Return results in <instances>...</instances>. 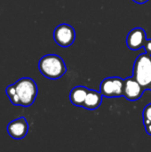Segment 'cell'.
Here are the masks:
<instances>
[{
  "instance_id": "obj_1",
  "label": "cell",
  "mask_w": 151,
  "mask_h": 152,
  "mask_svg": "<svg viewBox=\"0 0 151 152\" xmlns=\"http://www.w3.org/2000/svg\"><path fill=\"white\" fill-rule=\"evenodd\" d=\"M6 94L11 102L17 106L28 107L33 104L37 95L36 82L29 77H22L6 88Z\"/></svg>"
},
{
  "instance_id": "obj_2",
  "label": "cell",
  "mask_w": 151,
  "mask_h": 152,
  "mask_svg": "<svg viewBox=\"0 0 151 152\" xmlns=\"http://www.w3.org/2000/svg\"><path fill=\"white\" fill-rule=\"evenodd\" d=\"M41 74L49 79H58L67 72L64 61L56 54H47L42 57L38 62Z\"/></svg>"
},
{
  "instance_id": "obj_3",
  "label": "cell",
  "mask_w": 151,
  "mask_h": 152,
  "mask_svg": "<svg viewBox=\"0 0 151 152\" xmlns=\"http://www.w3.org/2000/svg\"><path fill=\"white\" fill-rule=\"evenodd\" d=\"M133 77L145 90L151 89V55L142 53L137 57L133 64Z\"/></svg>"
},
{
  "instance_id": "obj_4",
  "label": "cell",
  "mask_w": 151,
  "mask_h": 152,
  "mask_svg": "<svg viewBox=\"0 0 151 152\" xmlns=\"http://www.w3.org/2000/svg\"><path fill=\"white\" fill-rule=\"evenodd\" d=\"M125 79L118 77H111L105 78L100 86V92L105 97L113 98L123 96Z\"/></svg>"
},
{
  "instance_id": "obj_5",
  "label": "cell",
  "mask_w": 151,
  "mask_h": 152,
  "mask_svg": "<svg viewBox=\"0 0 151 152\" xmlns=\"http://www.w3.org/2000/svg\"><path fill=\"white\" fill-rule=\"evenodd\" d=\"M53 38L58 45L61 47H69L72 45L76 39L75 29L69 24H60L53 31Z\"/></svg>"
},
{
  "instance_id": "obj_6",
  "label": "cell",
  "mask_w": 151,
  "mask_h": 152,
  "mask_svg": "<svg viewBox=\"0 0 151 152\" xmlns=\"http://www.w3.org/2000/svg\"><path fill=\"white\" fill-rule=\"evenodd\" d=\"M144 91L145 89L133 77L125 79L123 96L125 97L127 100L133 102L139 100L142 96Z\"/></svg>"
},
{
  "instance_id": "obj_7",
  "label": "cell",
  "mask_w": 151,
  "mask_h": 152,
  "mask_svg": "<svg viewBox=\"0 0 151 152\" xmlns=\"http://www.w3.org/2000/svg\"><path fill=\"white\" fill-rule=\"evenodd\" d=\"M147 41L146 32L142 28H133L127 35L126 45L129 49L136 51L142 48Z\"/></svg>"
},
{
  "instance_id": "obj_8",
  "label": "cell",
  "mask_w": 151,
  "mask_h": 152,
  "mask_svg": "<svg viewBox=\"0 0 151 152\" xmlns=\"http://www.w3.org/2000/svg\"><path fill=\"white\" fill-rule=\"evenodd\" d=\"M28 131V124L24 118H19L17 119L12 120L9 123L7 126V132L9 135L15 139L20 140L23 139Z\"/></svg>"
},
{
  "instance_id": "obj_9",
  "label": "cell",
  "mask_w": 151,
  "mask_h": 152,
  "mask_svg": "<svg viewBox=\"0 0 151 152\" xmlns=\"http://www.w3.org/2000/svg\"><path fill=\"white\" fill-rule=\"evenodd\" d=\"M102 96L103 95L101 94V92H97V91H93V90L89 89L87 95L85 97V102L83 104V107L86 110H96L101 104Z\"/></svg>"
},
{
  "instance_id": "obj_10",
  "label": "cell",
  "mask_w": 151,
  "mask_h": 152,
  "mask_svg": "<svg viewBox=\"0 0 151 152\" xmlns=\"http://www.w3.org/2000/svg\"><path fill=\"white\" fill-rule=\"evenodd\" d=\"M89 89L85 86H76L74 87L69 94V100L72 104L79 107H83V104L85 102V97L87 95Z\"/></svg>"
},
{
  "instance_id": "obj_11",
  "label": "cell",
  "mask_w": 151,
  "mask_h": 152,
  "mask_svg": "<svg viewBox=\"0 0 151 152\" xmlns=\"http://www.w3.org/2000/svg\"><path fill=\"white\" fill-rule=\"evenodd\" d=\"M142 116H143V124L144 125L151 124V103L148 104L144 108Z\"/></svg>"
},
{
  "instance_id": "obj_12",
  "label": "cell",
  "mask_w": 151,
  "mask_h": 152,
  "mask_svg": "<svg viewBox=\"0 0 151 152\" xmlns=\"http://www.w3.org/2000/svg\"><path fill=\"white\" fill-rule=\"evenodd\" d=\"M143 48L145 49V52L146 53L148 54H150L151 55V39H147Z\"/></svg>"
},
{
  "instance_id": "obj_13",
  "label": "cell",
  "mask_w": 151,
  "mask_h": 152,
  "mask_svg": "<svg viewBox=\"0 0 151 152\" xmlns=\"http://www.w3.org/2000/svg\"><path fill=\"white\" fill-rule=\"evenodd\" d=\"M145 126V129H146V132L148 134L151 135V124H147V125H144Z\"/></svg>"
},
{
  "instance_id": "obj_14",
  "label": "cell",
  "mask_w": 151,
  "mask_h": 152,
  "mask_svg": "<svg viewBox=\"0 0 151 152\" xmlns=\"http://www.w3.org/2000/svg\"><path fill=\"white\" fill-rule=\"evenodd\" d=\"M133 1H134L135 3H137V4H145L146 2H148L149 0H133Z\"/></svg>"
},
{
  "instance_id": "obj_15",
  "label": "cell",
  "mask_w": 151,
  "mask_h": 152,
  "mask_svg": "<svg viewBox=\"0 0 151 152\" xmlns=\"http://www.w3.org/2000/svg\"><path fill=\"white\" fill-rule=\"evenodd\" d=\"M150 90H151V89H150Z\"/></svg>"
}]
</instances>
